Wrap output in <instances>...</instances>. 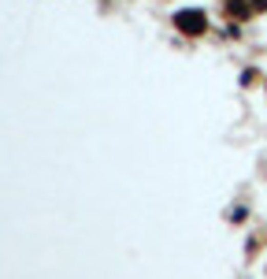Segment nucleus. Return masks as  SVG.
I'll use <instances>...</instances> for the list:
<instances>
[{
	"mask_svg": "<svg viewBox=\"0 0 267 279\" xmlns=\"http://www.w3.org/2000/svg\"><path fill=\"white\" fill-rule=\"evenodd\" d=\"M178 23H182V30H190V34H193V30H200V26H204L197 11H182V15H178Z\"/></svg>",
	"mask_w": 267,
	"mask_h": 279,
	"instance_id": "1",
	"label": "nucleus"
}]
</instances>
